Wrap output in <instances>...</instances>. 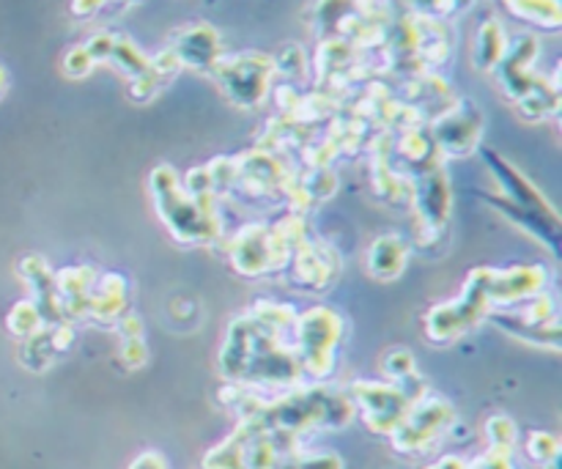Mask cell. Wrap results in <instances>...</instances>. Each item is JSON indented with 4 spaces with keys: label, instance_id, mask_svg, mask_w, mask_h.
<instances>
[{
    "label": "cell",
    "instance_id": "obj_7",
    "mask_svg": "<svg viewBox=\"0 0 562 469\" xmlns=\"http://www.w3.org/2000/svg\"><path fill=\"white\" fill-rule=\"evenodd\" d=\"M426 390H412V382H355L351 384V406L362 412V421L373 434H393L404 415L409 412L412 401Z\"/></svg>",
    "mask_w": 562,
    "mask_h": 469
},
{
    "label": "cell",
    "instance_id": "obj_25",
    "mask_svg": "<svg viewBox=\"0 0 562 469\" xmlns=\"http://www.w3.org/2000/svg\"><path fill=\"white\" fill-rule=\"evenodd\" d=\"M428 469H467V465L461 459H456V456H448V459L437 461V465L428 467Z\"/></svg>",
    "mask_w": 562,
    "mask_h": 469
},
{
    "label": "cell",
    "instance_id": "obj_2",
    "mask_svg": "<svg viewBox=\"0 0 562 469\" xmlns=\"http://www.w3.org/2000/svg\"><path fill=\"white\" fill-rule=\"evenodd\" d=\"M151 196L162 223L184 245H209L223 231L214 196H192L173 168L154 170Z\"/></svg>",
    "mask_w": 562,
    "mask_h": 469
},
{
    "label": "cell",
    "instance_id": "obj_22",
    "mask_svg": "<svg viewBox=\"0 0 562 469\" xmlns=\"http://www.w3.org/2000/svg\"><path fill=\"white\" fill-rule=\"evenodd\" d=\"M467 469H514V461H510V454L492 448L486 456H481L475 465H467Z\"/></svg>",
    "mask_w": 562,
    "mask_h": 469
},
{
    "label": "cell",
    "instance_id": "obj_12",
    "mask_svg": "<svg viewBox=\"0 0 562 469\" xmlns=\"http://www.w3.org/2000/svg\"><path fill=\"white\" fill-rule=\"evenodd\" d=\"M126 305H130V286H126L124 275H99L91 291L88 316L102 324H115L126 313Z\"/></svg>",
    "mask_w": 562,
    "mask_h": 469
},
{
    "label": "cell",
    "instance_id": "obj_24",
    "mask_svg": "<svg viewBox=\"0 0 562 469\" xmlns=\"http://www.w3.org/2000/svg\"><path fill=\"white\" fill-rule=\"evenodd\" d=\"M130 469H168V465H165V459L157 454V450H148V454L137 456Z\"/></svg>",
    "mask_w": 562,
    "mask_h": 469
},
{
    "label": "cell",
    "instance_id": "obj_14",
    "mask_svg": "<svg viewBox=\"0 0 562 469\" xmlns=\"http://www.w3.org/2000/svg\"><path fill=\"white\" fill-rule=\"evenodd\" d=\"M225 80H228V88L239 102H256L263 93L267 69H261L256 58H241L236 60V66L225 69Z\"/></svg>",
    "mask_w": 562,
    "mask_h": 469
},
{
    "label": "cell",
    "instance_id": "obj_11",
    "mask_svg": "<svg viewBox=\"0 0 562 469\" xmlns=\"http://www.w3.org/2000/svg\"><path fill=\"white\" fill-rule=\"evenodd\" d=\"M99 272L91 264L80 267H66L55 272V291H58L60 313L69 319H86L88 305H91V291L97 283Z\"/></svg>",
    "mask_w": 562,
    "mask_h": 469
},
{
    "label": "cell",
    "instance_id": "obj_13",
    "mask_svg": "<svg viewBox=\"0 0 562 469\" xmlns=\"http://www.w3.org/2000/svg\"><path fill=\"white\" fill-rule=\"evenodd\" d=\"M406 258H409V245L401 236H379L368 247V272L376 280H395L404 275Z\"/></svg>",
    "mask_w": 562,
    "mask_h": 469
},
{
    "label": "cell",
    "instance_id": "obj_10",
    "mask_svg": "<svg viewBox=\"0 0 562 469\" xmlns=\"http://www.w3.org/2000/svg\"><path fill=\"white\" fill-rule=\"evenodd\" d=\"M285 269H291V280L302 289H329L338 280L340 261L327 245L305 239L291 250Z\"/></svg>",
    "mask_w": 562,
    "mask_h": 469
},
{
    "label": "cell",
    "instance_id": "obj_17",
    "mask_svg": "<svg viewBox=\"0 0 562 469\" xmlns=\"http://www.w3.org/2000/svg\"><path fill=\"white\" fill-rule=\"evenodd\" d=\"M486 434L492 439L494 450H503V454H514L516 439H519V432H516V423L510 421L508 415H494L492 421L486 423Z\"/></svg>",
    "mask_w": 562,
    "mask_h": 469
},
{
    "label": "cell",
    "instance_id": "obj_3",
    "mask_svg": "<svg viewBox=\"0 0 562 469\" xmlns=\"http://www.w3.org/2000/svg\"><path fill=\"white\" fill-rule=\"evenodd\" d=\"M497 302V269L481 267L472 269L467 278L464 289H461L459 300L437 305L426 319V335L434 344H450V340L461 338L470 333L481 319L492 313V305Z\"/></svg>",
    "mask_w": 562,
    "mask_h": 469
},
{
    "label": "cell",
    "instance_id": "obj_4",
    "mask_svg": "<svg viewBox=\"0 0 562 469\" xmlns=\"http://www.w3.org/2000/svg\"><path fill=\"white\" fill-rule=\"evenodd\" d=\"M488 159L494 163V170H497V179L503 181L505 187V201L494 203V209L505 214L510 223L525 225L527 231L543 239V245L552 247L558 253V236H560V220L554 206H549L547 198L525 179V174H519L516 168L505 165L503 159H494L488 154Z\"/></svg>",
    "mask_w": 562,
    "mask_h": 469
},
{
    "label": "cell",
    "instance_id": "obj_6",
    "mask_svg": "<svg viewBox=\"0 0 562 469\" xmlns=\"http://www.w3.org/2000/svg\"><path fill=\"white\" fill-rule=\"evenodd\" d=\"M228 253L236 272L258 278V275L285 269L291 256V245L283 236V231H280V225L252 223L245 225V228L231 239Z\"/></svg>",
    "mask_w": 562,
    "mask_h": 469
},
{
    "label": "cell",
    "instance_id": "obj_5",
    "mask_svg": "<svg viewBox=\"0 0 562 469\" xmlns=\"http://www.w3.org/2000/svg\"><path fill=\"white\" fill-rule=\"evenodd\" d=\"M294 338L302 371L324 379L335 368V355H338V344L344 338V319L329 308H313V311L296 316Z\"/></svg>",
    "mask_w": 562,
    "mask_h": 469
},
{
    "label": "cell",
    "instance_id": "obj_23",
    "mask_svg": "<svg viewBox=\"0 0 562 469\" xmlns=\"http://www.w3.org/2000/svg\"><path fill=\"white\" fill-rule=\"evenodd\" d=\"M115 330H119V335L124 340H132V338H143V322L140 316H135V313L126 311L124 316L115 322Z\"/></svg>",
    "mask_w": 562,
    "mask_h": 469
},
{
    "label": "cell",
    "instance_id": "obj_19",
    "mask_svg": "<svg viewBox=\"0 0 562 469\" xmlns=\"http://www.w3.org/2000/svg\"><path fill=\"white\" fill-rule=\"evenodd\" d=\"M558 454H560V443L554 434L536 432L530 434V439H527V456H530L532 461H538V465H554V461H558Z\"/></svg>",
    "mask_w": 562,
    "mask_h": 469
},
{
    "label": "cell",
    "instance_id": "obj_15",
    "mask_svg": "<svg viewBox=\"0 0 562 469\" xmlns=\"http://www.w3.org/2000/svg\"><path fill=\"white\" fill-rule=\"evenodd\" d=\"M44 330V316L38 311V305L33 300L16 302L9 313V333L16 335V338H33L36 333Z\"/></svg>",
    "mask_w": 562,
    "mask_h": 469
},
{
    "label": "cell",
    "instance_id": "obj_9",
    "mask_svg": "<svg viewBox=\"0 0 562 469\" xmlns=\"http://www.w3.org/2000/svg\"><path fill=\"white\" fill-rule=\"evenodd\" d=\"M415 209H417V228L434 239L439 231L448 225L450 209H453V198H450L448 176L437 165H428L423 174L420 185L415 190Z\"/></svg>",
    "mask_w": 562,
    "mask_h": 469
},
{
    "label": "cell",
    "instance_id": "obj_18",
    "mask_svg": "<svg viewBox=\"0 0 562 469\" xmlns=\"http://www.w3.org/2000/svg\"><path fill=\"white\" fill-rule=\"evenodd\" d=\"M384 373L393 379L395 384H406V382H415L417 371H415V357L404 349H395L384 357Z\"/></svg>",
    "mask_w": 562,
    "mask_h": 469
},
{
    "label": "cell",
    "instance_id": "obj_16",
    "mask_svg": "<svg viewBox=\"0 0 562 469\" xmlns=\"http://www.w3.org/2000/svg\"><path fill=\"white\" fill-rule=\"evenodd\" d=\"M214 49H217V36H214V31H209V27H195V31H190L184 36L179 53L184 55V58H190V64L201 66L212 60Z\"/></svg>",
    "mask_w": 562,
    "mask_h": 469
},
{
    "label": "cell",
    "instance_id": "obj_21",
    "mask_svg": "<svg viewBox=\"0 0 562 469\" xmlns=\"http://www.w3.org/2000/svg\"><path fill=\"white\" fill-rule=\"evenodd\" d=\"M121 362H124L126 368H143L148 362V346L143 338H132V340H124V346H121Z\"/></svg>",
    "mask_w": 562,
    "mask_h": 469
},
{
    "label": "cell",
    "instance_id": "obj_8",
    "mask_svg": "<svg viewBox=\"0 0 562 469\" xmlns=\"http://www.w3.org/2000/svg\"><path fill=\"white\" fill-rule=\"evenodd\" d=\"M453 421L456 412L448 401L439 399V395L423 393L412 401L409 412L390 437H393L395 448L401 454H423L453 426Z\"/></svg>",
    "mask_w": 562,
    "mask_h": 469
},
{
    "label": "cell",
    "instance_id": "obj_1",
    "mask_svg": "<svg viewBox=\"0 0 562 469\" xmlns=\"http://www.w3.org/2000/svg\"><path fill=\"white\" fill-rule=\"evenodd\" d=\"M300 313L291 305L258 302L250 313L236 319L220 351V368L241 384H274L294 388L302 379V362L294 346L283 340L294 330Z\"/></svg>",
    "mask_w": 562,
    "mask_h": 469
},
{
    "label": "cell",
    "instance_id": "obj_20",
    "mask_svg": "<svg viewBox=\"0 0 562 469\" xmlns=\"http://www.w3.org/2000/svg\"><path fill=\"white\" fill-rule=\"evenodd\" d=\"M274 469H344V461L335 454H316V456H285Z\"/></svg>",
    "mask_w": 562,
    "mask_h": 469
}]
</instances>
